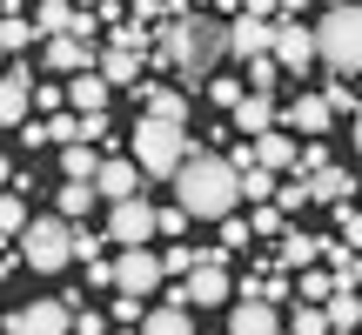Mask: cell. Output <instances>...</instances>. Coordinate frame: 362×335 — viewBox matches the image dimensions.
Segmentation results:
<instances>
[{
    "label": "cell",
    "instance_id": "obj_17",
    "mask_svg": "<svg viewBox=\"0 0 362 335\" xmlns=\"http://www.w3.org/2000/svg\"><path fill=\"white\" fill-rule=\"evenodd\" d=\"M288 121H296V134H329V121H336V107H329V94H296V107H288Z\"/></svg>",
    "mask_w": 362,
    "mask_h": 335
},
{
    "label": "cell",
    "instance_id": "obj_4",
    "mask_svg": "<svg viewBox=\"0 0 362 335\" xmlns=\"http://www.w3.org/2000/svg\"><path fill=\"white\" fill-rule=\"evenodd\" d=\"M315 47H322V67H336L342 81H362V7H329L315 20Z\"/></svg>",
    "mask_w": 362,
    "mask_h": 335
},
{
    "label": "cell",
    "instance_id": "obj_26",
    "mask_svg": "<svg viewBox=\"0 0 362 335\" xmlns=\"http://www.w3.org/2000/svg\"><path fill=\"white\" fill-rule=\"evenodd\" d=\"M269 194H282V188H275V175H269V168H242V201L269 208Z\"/></svg>",
    "mask_w": 362,
    "mask_h": 335
},
{
    "label": "cell",
    "instance_id": "obj_35",
    "mask_svg": "<svg viewBox=\"0 0 362 335\" xmlns=\"http://www.w3.org/2000/svg\"><path fill=\"white\" fill-rule=\"evenodd\" d=\"M322 295H336V275H302V302H315V309H322Z\"/></svg>",
    "mask_w": 362,
    "mask_h": 335
},
{
    "label": "cell",
    "instance_id": "obj_7",
    "mask_svg": "<svg viewBox=\"0 0 362 335\" xmlns=\"http://www.w3.org/2000/svg\"><path fill=\"white\" fill-rule=\"evenodd\" d=\"M148 235H161V215L148 201H121V208H107V242H121V255L128 248H141Z\"/></svg>",
    "mask_w": 362,
    "mask_h": 335
},
{
    "label": "cell",
    "instance_id": "obj_42",
    "mask_svg": "<svg viewBox=\"0 0 362 335\" xmlns=\"http://www.w3.org/2000/svg\"><path fill=\"white\" fill-rule=\"evenodd\" d=\"M342 242H349V248H362V215H342Z\"/></svg>",
    "mask_w": 362,
    "mask_h": 335
},
{
    "label": "cell",
    "instance_id": "obj_23",
    "mask_svg": "<svg viewBox=\"0 0 362 335\" xmlns=\"http://www.w3.org/2000/svg\"><path fill=\"white\" fill-rule=\"evenodd\" d=\"M309 194H315V201H349L356 175H349V168H322V175H309Z\"/></svg>",
    "mask_w": 362,
    "mask_h": 335
},
{
    "label": "cell",
    "instance_id": "obj_22",
    "mask_svg": "<svg viewBox=\"0 0 362 335\" xmlns=\"http://www.w3.org/2000/svg\"><path fill=\"white\" fill-rule=\"evenodd\" d=\"M141 335H194V322H188V309H181V302H161V309H148Z\"/></svg>",
    "mask_w": 362,
    "mask_h": 335
},
{
    "label": "cell",
    "instance_id": "obj_40",
    "mask_svg": "<svg viewBox=\"0 0 362 335\" xmlns=\"http://www.w3.org/2000/svg\"><path fill=\"white\" fill-rule=\"evenodd\" d=\"M248 235H255V228H242V221H221V248H248Z\"/></svg>",
    "mask_w": 362,
    "mask_h": 335
},
{
    "label": "cell",
    "instance_id": "obj_25",
    "mask_svg": "<svg viewBox=\"0 0 362 335\" xmlns=\"http://www.w3.org/2000/svg\"><path fill=\"white\" fill-rule=\"evenodd\" d=\"M322 309H329V329H336V335H349L362 322V295H329Z\"/></svg>",
    "mask_w": 362,
    "mask_h": 335
},
{
    "label": "cell",
    "instance_id": "obj_38",
    "mask_svg": "<svg viewBox=\"0 0 362 335\" xmlns=\"http://www.w3.org/2000/svg\"><path fill=\"white\" fill-rule=\"evenodd\" d=\"M115 322L134 329V322H148V315H141V302H134V295H115Z\"/></svg>",
    "mask_w": 362,
    "mask_h": 335
},
{
    "label": "cell",
    "instance_id": "obj_16",
    "mask_svg": "<svg viewBox=\"0 0 362 335\" xmlns=\"http://www.w3.org/2000/svg\"><path fill=\"white\" fill-rule=\"evenodd\" d=\"M107 94H115V88L101 81V67H94V74H74V81H67V101H74V114H81V121L107 114Z\"/></svg>",
    "mask_w": 362,
    "mask_h": 335
},
{
    "label": "cell",
    "instance_id": "obj_5",
    "mask_svg": "<svg viewBox=\"0 0 362 335\" xmlns=\"http://www.w3.org/2000/svg\"><path fill=\"white\" fill-rule=\"evenodd\" d=\"M21 261L34 275H61L67 261H74V221L61 215H34V228L21 235Z\"/></svg>",
    "mask_w": 362,
    "mask_h": 335
},
{
    "label": "cell",
    "instance_id": "obj_10",
    "mask_svg": "<svg viewBox=\"0 0 362 335\" xmlns=\"http://www.w3.org/2000/svg\"><path fill=\"white\" fill-rule=\"evenodd\" d=\"M228 269H221V248H202V269L188 275V302L194 309H215V302H228Z\"/></svg>",
    "mask_w": 362,
    "mask_h": 335
},
{
    "label": "cell",
    "instance_id": "obj_6",
    "mask_svg": "<svg viewBox=\"0 0 362 335\" xmlns=\"http://www.w3.org/2000/svg\"><path fill=\"white\" fill-rule=\"evenodd\" d=\"M315 61H322V47H315V27H302V20H275V67L302 81Z\"/></svg>",
    "mask_w": 362,
    "mask_h": 335
},
{
    "label": "cell",
    "instance_id": "obj_9",
    "mask_svg": "<svg viewBox=\"0 0 362 335\" xmlns=\"http://www.w3.org/2000/svg\"><path fill=\"white\" fill-rule=\"evenodd\" d=\"M7 329H21V335H74V309L54 302V295H40V302H27Z\"/></svg>",
    "mask_w": 362,
    "mask_h": 335
},
{
    "label": "cell",
    "instance_id": "obj_31",
    "mask_svg": "<svg viewBox=\"0 0 362 335\" xmlns=\"http://www.w3.org/2000/svg\"><path fill=\"white\" fill-rule=\"evenodd\" d=\"M0 228H7L13 242H21V235L34 228V221H27V201H21V194H7V201H0Z\"/></svg>",
    "mask_w": 362,
    "mask_h": 335
},
{
    "label": "cell",
    "instance_id": "obj_8",
    "mask_svg": "<svg viewBox=\"0 0 362 335\" xmlns=\"http://www.w3.org/2000/svg\"><path fill=\"white\" fill-rule=\"evenodd\" d=\"M161 275H168V269H161V255H148V248H128V255L115 261V288H121V295H134V302L155 295Z\"/></svg>",
    "mask_w": 362,
    "mask_h": 335
},
{
    "label": "cell",
    "instance_id": "obj_15",
    "mask_svg": "<svg viewBox=\"0 0 362 335\" xmlns=\"http://www.w3.org/2000/svg\"><path fill=\"white\" fill-rule=\"evenodd\" d=\"M228 335H282V315H275V302H262V295L235 302V315H228Z\"/></svg>",
    "mask_w": 362,
    "mask_h": 335
},
{
    "label": "cell",
    "instance_id": "obj_39",
    "mask_svg": "<svg viewBox=\"0 0 362 335\" xmlns=\"http://www.w3.org/2000/svg\"><path fill=\"white\" fill-rule=\"evenodd\" d=\"M248 228H255V235H275V228H282V208H255V221H248Z\"/></svg>",
    "mask_w": 362,
    "mask_h": 335
},
{
    "label": "cell",
    "instance_id": "obj_29",
    "mask_svg": "<svg viewBox=\"0 0 362 335\" xmlns=\"http://www.w3.org/2000/svg\"><path fill=\"white\" fill-rule=\"evenodd\" d=\"M208 101H215V107H228V114H235V107L248 101V88H242V81H228V74H215V81H208Z\"/></svg>",
    "mask_w": 362,
    "mask_h": 335
},
{
    "label": "cell",
    "instance_id": "obj_32",
    "mask_svg": "<svg viewBox=\"0 0 362 335\" xmlns=\"http://www.w3.org/2000/svg\"><path fill=\"white\" fill-rule=\"evenodd\" d=\"M101 242H107V235H94L88 221H74V261H88V269H94V261H101Z\"/></svg>",
    "mask_w": 362,
    "mask_h": 335
},
{
    "label": "cell",
    "instance_id": "obj_12",
    "mask_svg": "<svg viewBox=\"0 0 362 335\" xmlns=\"http://www.w3.org/2000/svg\"><path fill=\"white\" fill-rule=\"evenodd\" d=\"M47 67H54V74H94L101 54H94L88 34H61V40H47Z\"/></svg>",
    "mask_w": 362,
    "mask_h": 335
},
{
    "label": "cell",
    "instance_id": "obj_44",
    "mask_svg": "<svg viewBox=\"0 0 362 335\" xmlns=\"http://www.w3.org/2000/svg\"><path fill=\"white\" fill-rule=\"evenodd\" d=\"M7 335H21V329H7Z\"/></svg>",
    "mask_w": 362,
    "mask_h": 335
},
{
    "label": "cell",
    "instance_id": "obj_27",
    "mask_svg": "<svg viewBox=\"0 0 362 335\" xmlns=\"http://www.w3.org/2000/svg\"><path fill=\"white\" fill-rule=\"evenodd\" d=\"M141 114H155V121H188V101L168 94V88H148V107H141Z\"/></svg>",
    "mask_w": 362,
    "mask_h": 335
},
{
    "label": "cell",
    "instance_id": "obj_30",
    "mask_svg": "<svg viewBox=\"0 0 362 335\" xmlns=\"http://www.w3.org/2000/svg\"><path fill=\"white\" fill-rule=\"evenodd\" d=\"M296 335H336V329H329V309H315V302H296Z\"/></svg>",
    "mask_w": 362,
    "mask_h": 335
},
{
    "label": "cell",
    "instance_id": "obj_2",
    "mask_svg": "<svg viewBox=\"0 0 362 335\" xmlns=\"http://www.w3.org/2000/svg\"><path fill=\"white\" fill-rule=\"evenodd\" d=\"M242 201V168L228 155H194L175 175V208H188V221H235Z\"/></svg>",
    "mask_w": 362,
    "mask_h": 335
},
{
    "label": "cell",
    "instance_id": "obj_13",
    "mask_svg": "<svg viewBox=\"0 0 362 335\" xmlns=\"http://www.w3.org/2000/svg\"><path fill=\"white\" fill-rule=\"evenodd\" d=\"M94 188H101V201H107V208L141 201V168H134V161H101V181H94Z\"/></svg>",
    "mask_w": 362,
    "mask_h": 335
},
{
    "label": "cell",
    "instance_id": "obj_24",
    "mask_svg": "<svg viewBox=\"0 0 362 335\" xmlns=\"http://www.w3.org/2000/svg\"><path fill=\"white\" fill-rule=\"evenodd\" d=\"M61 175H67V181H101L94 148H88V141H81V148H61Z\"/></svg>",
    "mask_w": 362,
    "mask_h": 335
},
{
    "label": "cell",
    "instance_id": "obj_37",
    "mask_svg": "<svg viewBox=\"0 0 362 335\" xmlns=\"http://www.w3.org/2000/svg\"><path fill=\"white\" fill-rule=\"evenodd\" d=\"M302 201H315V194H309V181H288V188L275 194V208H282V215H288V208H302Z\"/></svg>",
    "mask_w": 362,
    "mask_h": 335
},
{
    "label": "cell",
    "instance_id": "obj_33",
    "mask_svg": "<svg viewBox=\"0 0 362 335\" xmlns=\"http://www.w3.org/2000/svg\"><path fill=\"white\" fill-rule=\"evenodd\" d=\"M34 34H40V27H27L21 13H7V27H0V47H7V54H21V47H27Z\"/></svg>",
    "mask_w": 362,
    "mask_h": 335
},
{
    "label": "cell",
    "instance_id": "obj_19",
    "mask_svg": "<svg viewBox=\"0 0 362 335\" xmlns=\"http://www.w3.org/2000/svg\"><path fill=\"white\" fill-rule=\"evenodd\" d=\"M34 27L47 40H61V34H81V7H67V0H47V7H34Z\"/></svg>",
    "mask_w": 362,
    "mask_h": 335
},
{
    "label": "cell",
    "instance_id": "obj_20",
    "mask_svg": "<svg viewBox=\"0 0 362 335\" xmlns=\"http://www.w3.org/2000/svg\"><path fill=\"white\" fill-rule=\"evenodd\" d=\"M101 81L107 88H141V54H121V47H101Z\"/></svg>",
    "mask_w": 362,
    "mask_h": 335
},
{
    "label": "cell",
    "instance_id": "obj_3",
    "mask_svg": "<svg viewBox=\"0 0 362 335\" xmlns=\"http://www.w3.org/2000/svg\"><path fill=\"white\" fill-rule=\"evenodd\" d=\"M188 161L194 155H188V128H181V121H155V114L134 121V168H141V175L175 181Z\"/></svg>",
    "mask_w": 362,
    "mask_h": 335
},
{
    "label": "cell",
    "instance_id": "obj_43",
    "mask_svg": "<svg viewBox=\"0 0 362 335\" xmlns=\"http://www.w3.org/2000/svg\"><path fill=\"white\" fill-rule=\"evenodd\" d=\"M356 161H362V114H356Z\"/></svg>",
    "mask_w": 362,
    "mask_h": 335
},
{
    "label": "cell",
    "instance_id": "obj_28",
    "mask_svg": "<svg viewBox=\"0 0 362 335\" xmlns=\"http://www.w3.org/2000/svg\"><path fill=\"white\" fill-rule=\"evenodd\" d=\"M315 255H322V242H315V235H288V242H282V261H288V269H302V275H309Z\"/></svg>",
    "mask_w": 362,
    "mask_h": 335
},
{
    "label": "cell",
    "instance_id": "obj_18",
    "mask_svg": "<svg viewBox=\"0 0 362 335\" xmlns=\"http://www.w3.org/2000/svg\"><path fill=\"white\" fill-rule=\"evenodd\" d=\"M235 128H242L248 141H262V134H275V101H269V94H248V101L235 107Z\"/></svg>",
    "mask_w": 362,
    "mask_h": 335
},
{
    "label": "cell",
    "instance_id": "obj_14",
    "mask_svg": "<svg viewBox=\"0 0 362 335\" xmlns=\"http://www.w3.org/2000/svg\"><path fill=\"white\" fill-rule=\"evenodd\" d=\"M27 67H7V81H0V121L7 128H27V101H40V88H27Z\"/></svg>",
    "mask_w": 362,
    "mask_h": 335
},
{
    "label": "cell",
    "instance_id": "obj_41",
    "mask_svg": "<svg viewBox=\"0 0 362 335\" xmlns=\"http://www.w3.org/2000/svg\"><path fill=\"white\" fill-rule=\"evenodd\" d=\"M21 141H27V148H47V141H54V128H40V121H27V128H21Z\"/></svg>",
    "mask_w": 362,
    "mask_h": 335
},
{
    "label": "cell",
    "instance_id": "obj_34",
    "mask_svg": "<svg viewBox=\"0 0 362 335\" xmlns=\"http://www.w3.org/2000/svg\"><path fill=\"white\" fill-rule=\"evenodd\" d=\"M115 47H121V54H148V27H141V20L115 27Z\"/></svg>",
    "mask_w": 362,
    "mask_h": 335
},
{
    "label": "cell",
    "instance_id": "obj_1",
    "mask_svg": "<svg viewBox=\"0 0 362 335\" xmlns=\"http://www.w3.org/2000/svg\"><path fill=\"white\" fill-rule=\"evenodd\" d=\"M155 54L175 67L181 88H202V81H215L221 54H235V27L221 20V13H175V20L161 27Z\"/></svg>",
    "mask_w": 362,
    "mask_h": 335
},
{
    "label": "cell",
    "instance_id": "obj_11",
    "mask_svg": "<svg viewBox=\"0 0 362 335\" xmlns=\"http://www.w3.org/2000/svg\"><path fill=\"white\" fill-rule=\"evenodd\" d=\"M235 168H269V175H282V168H302V148L288 141V134H262V141H248Z\"/></svg>",
    "mask_w": 362,
    "mask_h": 335
},
{
    "label": "cell",
    "instance_id": "obj_21",
    "mask_svg": "<svg viewBox=\"0 0 362 335\" xmlns=\"http://www.w3.org/2000/svg\"><path fill=\"white\" fill-rule=\"evenodd\" d=\"M94 194H101L94 181H67V188L54 194V215H61V221H88V201H94Z\"/></svg>",
    "mask_w": 362,
    "mask_h": 335
},
{
    "label": "cell",
    "instance_id": "obj_36",
    "mask_svg": "<svg viewBox=\"0 0 362 335\" xmlns=\"http://www.w3.org/2000/svg\"><path fill=\"white\" fill-rule=\"evenodd\" d=\"M275 74H282L275 61H255V67H248V94H269V88H275Z\"/></svg>",
    "mask_w": 362,
    "mask_h": 335
}]
</instances>
